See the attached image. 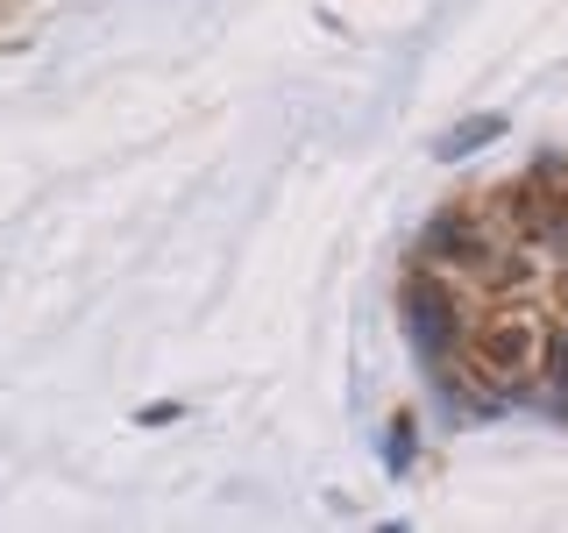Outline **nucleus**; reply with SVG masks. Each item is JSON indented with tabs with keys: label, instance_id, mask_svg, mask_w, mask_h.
I'll return each mask as SVG.
<instances>
[{
	"label": "nucleus",
	"instance_id": "1",
	"mask_svg": "<svg viewBox=\"0 0 568 533\" xmlns=\"http://www.w3.org/2000/svg\"><path fill=\"white\" fill-rule=\"evenodd\" d=\"M398 313H405V334H413L419 363L434 370L440 399L455 405L462 349H469V328H476V306H469V292H462V278H448V271H434V263L413 257L405 278H398Z\"/></svg>",
	"mask_w": 568,
	"mask_h": 533
},
{
	"label": "nucleus",
	"instance_id": "2",
	"mask_svg": "<svg viewBox=\"0 0 568 533\" xmlns=\"http://www.w3.org/2000/svg\"><path fill=\"white\" fill-rule=\"evenodd\" d=\"M540 349H547V328L540 313L526 306V299H511V306H490L476 313L469 328V349H462V384H484V413H497V405L526 399L532 378H540Z\"/></svg>",
	"mask_w": 568,
	"mask_h": 533
},
{
	"label": "nucleus",
	"instance_id": "3",
	"mask_svg": "<svg viewBox=\"0 0 568 533\" xmlns=\"http://www.w3.org/2000/svg\"><path fill=\"white\" fill-rule=\"evenodd\" d=\"M532 391H540V405L555 420H568V320L561 328H547V349H540V378H532Z\"/></svg>",
	"mask_w": 568,
	"mask_h": 533
},
{
	"label": "nucleus",
	"instance_id": "4",
	"mask_svg": "<svg viewBox=\"0 0 568 533\" xmlns=\"http://www.w3.org/2000/svg\"><path fill=\"white\" fill-rule=\"evenodd\" d=\"M505 129H511L505 114H469V121H455V129L434 142V157H440V164H462V157H476V150H490V142H505Z\"/></svg>",
	"mask_w": 568,
	"mask_h": 533
},
{
	"label": "nucleus",
	"instance_id": "5",
	"mask_svg": "<svg viewBox=\"0 0 568 533\" xmlns=\"http://www.w3.org/2000/svg\"><path fill=\"white\" fill-rule=\"evenodd\" d=\"M413 462H419V420L413 413H390V426H384V470L390 476H413Z\"/></svg>",
	"mask_w": 568,
	"mask_h": 533
},
{
	"label": "nucleus",
	"instance_id": "6",
	"mask_svg": "<svg viewBox=\"0 0 568 533\" xmlns=\"http://www.w3.org/2000/svg\"><path fill=\"white\" fill-rule=\"evenodd\" d=\"M178 413H185L178 399H156V405H142V413H135V426H171Z\"/></svg>",
	"mask_w": 568,
	"mask_h": 533
}]
</instances>
